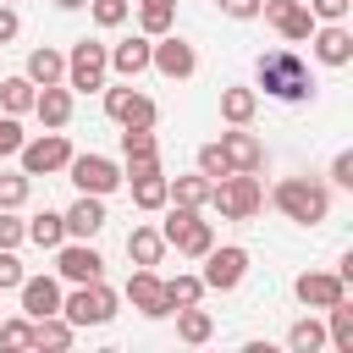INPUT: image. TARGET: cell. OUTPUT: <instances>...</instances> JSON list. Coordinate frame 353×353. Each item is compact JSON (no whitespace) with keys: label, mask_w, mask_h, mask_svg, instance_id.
Listing matches in <instances>:
<instances>
[{"label":"cell","mask_w":353,"mask_h":353,"mask_svg":"<svg viewBox=\"0 0 353 353\" xmlns=\"http://www.w3.org/2000/svg\"><path fill=\"white\" fill-rule=\"evenodd\" d=\"M331 182H336V188H353V149H342V154L331 160Z\"/></svg>","instance_id":"cell-44"},{"label":"cell","mask_w":353,"mask_h":353,"mask_svg":"<svg viewBox=\"0 0 353 353\" xmlns=\"http://www.w3.org/2000/svg\"><path fill=\"white\" fill-rule=\"evenodd\" d=\"M221 11H226L232 22H254V17H259V0H221Z\"/></svg>","instance_id":"cell-46"},{"label":"cell","mask_w":353,"mask_h":353,"mask_svg":"<svg viewBox=\"0 0 353 353\" xmlns=\"http://www.w3.org/2000/svg\"><path fill=\"white\" fill-rule=\"evenodd\" d=\"M22 314L28 320H44V314H61V281L55 276H22Z\"/></svg>","instance_id":"cell-18"},{"label":"cell","mask_w":353,"mask_h":353,"mask_svg":"<svg viewBox=\"0 0 353 353\" xmlns=\"http://www.w3.org/2000/svg\"><path fill=\"white\" fill-rule=\"evenodd\" d=\"M149 50H154V39H149V33H138V39H121V44H110V72L132 83L138 72H149Z\"/></svg>","instance_id":"cell-21"},{"label":"cell","mask_w":353,"mask_h":353,"mask_svg":"<svg viewBox=\"0 0 353 353\" xmlns=\"http://www.w3.org/2000/svg\"><path fill=\"white\" fill-rule=\"evenodd\" d=\"M33 116H39L44 127H66V121H72V88H66V83H44V88L33 94Z\"/></svg>","instance_id":"cell-22"},{"label":"cell","mask_w":353,"mask_h":353,"mask_svg":"<svg viewBox=\"0 0 353 353\" xmlns=\"http://www.w3.org/2000/svg\"><path fill=\"white\" fill-rule=\"evenodd\" d=\"M176 336L199 347V342H210V336H215V320H210L199 303H188V309H176Z\"/></svg>","instance_id":"cell-31"},{"label":"cell","mask_w":353,"mask_h":353,"mask_svg":"<svg viewBox=\"0 0 353 353\" xmlns=\"http://www.w3.org/2000/svg\"><path fill=\"white\" fill-rule=\"evenodd\" d=\"M149 66H154L160 77L182 83V77H193V72H199V55H193V44H188L182 33H160V39H154V50H149Z\"/></svg>","instance_id":"cell-12"},{"label":"cell","mask_w":353,"mask_h":353,"mask_svg":"<svg viewBox=\"0 0 353 353\" xmlns=\"http://www.w3.org/2000/svg\"><path fill=\"white\" fill-rule=\"evenodd\" d=\"M309 11H314V22H342L353 11V0H309Z\"/></svg>","instance_id":"cell-43"},{"label":"cell","mask_w":353,"mask_h":353,"mask_svg":"<svg viewBox=\"0 0 353 353\" xmlns=\"http://www.w3.org/2000/svg\"><path fill=\"white\" fill-rule=\"evenodd\" d=\"M254 110H259V94H254V88H237V83H232V88H221V116H226L232 127H248V121H254Z\"/></svg>","instance_id":"cell-25"},{"label":"cell","mask_w":353,"mask_h":353,"mask_svg":"<svg viewBox=\"0 0 353 353\" xmlns=\"http://www.w3.org/2000/svg\"><path fill=\"white\" fill-rule=\"evenodd\" d=\"M127 303H132L138 314H149V320H160V314H171V303H165V287H160V276H154V265H138V270L127 276Z\"/></svg>","instance_id":"cell-16"},{"label":"cell","mask_w":353,"mask_h":353,"mask_svg":"<svg viewBox=\"0 0 353 353\" xmlns=\"http://www.w3.org/2000/svg\"><path fill=\"white\" fill-rule=\"evenodd\" d=\"M22 259H17V248H0V292H11V287H22Z\"/></svg>","instance_id":"cell-40"},{"label":"cell","mask_w":353,"mask_h":353,"mask_svg":"<svg viewBox=\"0 0 353 353\" xmlns=\"http://www.w3.org/2000/svg\"><path fill=\"white\" fill-rule=\"evenodd\" d=\"M22 77H28L33 88H44V83H66V55L44 44V50H33V55H28V72H22Z\"/></svg>","instance_id":"cell-23"},{"label":"cell","mask_w":353,"mask_h":353,"mask_svg":"<svg viewBox=\"0 0 353 353\" xmlns=\"http://www.w3.org/2000/svg\"><path fill=\"white\" fill-rule=\"evenodd\" d=\"M6 6H11V0H6Z\"/></svg>","instance_id":"cell-48"},{"label":"cell","mask_w":353,"mask_h":353,"mask_svg":"<svg viewBox=\"0 0 353 353\" xmlns=\"http://www.w3.org/2000/svg\"><path fill=\"white\" fill-rule=\"evenodd\" d=\"M287 347H292V353H320V347H325V325H320L314 314H303V320L287 331Z\"/></svg>","instance_id":"cell-34"},{"label":"cell","mask_w":353,"mask_h":353,"mask_svg":"<svg viewBox=\"0 0 353 353\" xmlns=\"http://www.w3.org/2000/svg\"><path fill=\"white\" fill-rule=\"evenodd\" d=\"M243 276H248V248H237V243H226V248H215L210 243V254H204V292H232V287H243Z\"/></svg>","instance_id":"cell-8"},{"label":"cell","mask_w":353,"mask_h":353,"mask_svg":"<svg viewBox=\"0 0 353 353\" xmlns=\"http://www.w3.org/2000/svg\"><path fill=\"white\" fill-rule=\"evenodd\" d=\"M17 243H28V221H17L11 210H0V248H17Z\"/></svg>","instance_id":"cell-42"},{"label":"cell","mask_w":353,"mask_h":353,"mask_svg":"<svg viewBox=\"0 0 353 353\" xmlns=\"http://www.w3.org/2000/svg\"><path fill=\"white\" fill-rule=\"evenodd\" d=\"M61 314L83 331V325H105V320H116V292L105 287V276L99 281H77V292L72 298H61Z\"/></svg>","instance_id":"cell-5"},{"label":"cell","mask_w":353,"mask_h":353,"mask_svg":"<svg viewBox=\"0 0 353 353\" xmlns=\"http://www.w3.org/2000/svg\"><path fill=\"white\" fill-rule=\"evenodd\" d=\"M127 259H132V265H160V259H165L160 226H132V232H127Z\"/></svg>","instance_id":"cell-24"},{"label":"cell","mask_w":353,"mask_h":353,"mask_svg":"<svg viewBox=\"0 0 353 353\" xmlns=\"http://www.w3.org/2000/svg\"><path fill=\"white\" fill-rule=\"evenodd\" d=\"M22 143H28V132H22V121H17V116H0V160H6V154H17Z\"/></svg>","instance_id":"cell-41"},{"label":"cell","mask_w":353,"mask_h":353,"mask_svg":"<svg viewBox=\"0 0 353 353\" xmlns=\"http://www.w3.org/2000/svg\"><path fill=\"white\" fill-rule=\"evenodd\" d=\"M165 182H171V204H188V210H204V204H210V188H215L204 171H193V176H165Z\"/></svg>","instance_id":"cell-26"},{"label":"cell","mask_w":353,"mask_h":353,"mask_svg":"<svg viewBox=\"0 0 353 353\" xmlns=\"http://www.w3.org/2000/svg\"><path fill=\"white\" fill-rule=\"evenodd\" d=\"M325 342L342 347V353H353V303H347V298L325 309Z\"/></svg>","instance_id":"cell-28"},{"label":"cell","mask_w":353,"mask_h":353,"mask_svg":"<svg viewBox=\"0 0 353 353\" xmlns=\"http://www.w3.org/2000/svg\"><path fill=\"white\" fill-rule=\"evenodd\" d=\"M292 292H298L303 309H331V303L347 298V281H342L336 270H303V276L292 281Z\"/></svg>","instance_id":"cell-15"},{"label":"cell","mask_w":353,"mask_h":353,"mask_svg":"<svg viewBox=\"0 0 353 353\" xmlns=\"http://www.w3.org/2000/svg\"><path fill=\"white\" fill-rule=\"evenodd\" d=\"M121 154H127V160H154V154H160L154 127H121Z\"/></svg>","instance_id":"cell-33"},{"label":"cell","mask_w":353,"mask_h":353,"mask_svg":"<svg viewBox=\"0 0 353 353\" xmlns=\"http://www.w3.org/2000/svg\"><path fill=\"white\" fill-rule=\"evenodd\" d=\"M309 44H314V61H320V66H347V61H353V33H347L342 22L314 28V33H309Z\"/></svg>","instance_id":"cell-19"},{"label":"cell","mask_w":353,"mask_h":353,"mask_svg":"<svg viewBox=\"0 0 353 353\" xmlns=\"http://www.w3.org/2000/svg\"><path fill=\"white\" fill-rule=\"evenodd\" d=\"M254 72H259V88H265L270 99H281V105H303V99L314 94V77H309V61H303L298 50H287V44H276V50H265Z\"/></svg>","instance_id":"cell-1"},{"label":"cell","mask_w":353,"mask_h":353,"mask_svg":"<svg viewBox=\"0 0 353 353\" xmlns=\"http://www.w3.org/2000/svg\"><path fill=\"white\" fill-rule=\"evenodd\" d=\"M215 143H221V154H226L232 171H259V165H265V143H259L248 127H232V132H221Z\"/></svg>","instance_id":"cell-17"},{"label":"cell","mask_w":353,"mask_h":353,"mask_svg":"<svg viewBox=\"0 0 353 353\" xmlns=\"http://www.w3.org/2000/svg\"><path fill=\"white\" fill-rule=\"evenodd\" d=\"M160 237H165V248H176V254H188V259H204L210 243H215V226H210L199 210L165 199V226H160Z\"/></svg>","instance_id":"cell-3"},{"label":"cell","mask_w":353,"mask_h":353,"mask_svg":"<svg viewBox=\"0 0 353 353\" xmlns=\"http://www.w3.org/2000/svg\"><path fill=\"white\" fill-rule=\"evenodd\" d=\"M17 160H22V171H28V176H50V171H66L72 143H66V132H61V127H50L44 138H28V143L17 149Z\"/></svg>","instance_id":"cell-7"},{"label":"cell","mask_w":353,"mask_h":353,"mask_svg":"<svg viewBox=\"0 0 353 353\" xmlns=\"http://www.w3.org/2000/svg\"><path fill=\"white\" fill-rule=\"evenodd\" d=\"M55 6H61V11H77V6H88V0H55Z\"/></svg>","instance_id":"cell-47"},{"label":"cell","mask_w":353,"mask_h":353,"mask_svg":"<svg viewBox=\"0 0 353 353\" xmlns=\"http://www.w3.org/2000/svg\"><path fill=\"white\" fill-rule=\"evenodd\" d=\"M259 17H265L287 44H303V39L314 33V11H309L303 0H259Z\"/></svg>","instance_id":"cell-14"},{"label":"cell","mask_w":353,"mask_h":353,"mask_svg":"<svg viewBox=\"0 0 353 353\" xmlns=\"http://www.w3.org/2000/svg\"><path fill=\"white\" fill-rule=\"evenodd\" d=\"M33 83L28 77H0V110L6 116H22V110H33Z\"/></svg>","instance_id":"cell-32"},{"label":"cell","mask_w":353,"mask_h":353,"mask_svg":"<svg viewBox=\"0 0 353 353\" xmlns=\"http://www.w3.org/2000/svg\"><path fill=\"white\" fill-rule=\"evenodd\" d=\"M105 72H110V44L99 39H77L72 55H66V88H105Z\"/></svg>","instance_id":"cell-6"},{"label":"cell","mask_w":353,"mask_h":353,"mask_svg":"<svg viewBox=\"0 0 353 353\" xmlns=\"http://www.w3.org/2000/svg\"><path fill=\"white\" fill-rule=\"evenodd\" d=\"M0 342H6V347H33V320H28V314H22V320H6V325H0Z\"/></svg>","instance_id":"cell-39"},{"label":"cell","mask_w":353,"mask_h":353,"mask_svg":"<svg viewBox=\"0 0 353 353\" xmlns=\"http://www.w3.org/2000/svg\"><path fill=\"white\" fill-rule=\"evenodd\" d=\"M72 336H77V325H72L66 314H44V320H33V347H72Z\"/></svg>","instance_id":"cell-29"},{"label":"cell","mask_w":353,"mask_h":353,"mask_svg":"<svg viewBox=\"0 0 353 353\" xmlns=\"http://www.w3.org/2000/svg\"><path fill=\"white\" fill-rule=\"evenodd\" d=\"M88 11H94V22H99V28H121L132 6H127V0H88Z\"/></svg>","instance_id":"cell-37"},{"label":"cell","mask_w":353,"mask_h":353,"mask_svg":"<svg viewBox=\"0 0 353 353\" xmlns=\"http://www.w3.org/2000/svg\"><path fill=\"white\" fill-rule=\"evenodd\" d=\"M55 270H61V281H99L105 276V259H99V248L88 243V237H72V243H61L55 248Z\"/></svg>","instance_id":"cell-13"},{"label":"cell","mask_w":353,"mask_h":353,"mask_svg":"<svg viewBox=\"0 0 353 353\" xmlns=\"http://www.w3.org/2000/svg\"><path fill=\"white\" fill-rule=\"evenodd\" d=\"M138 28H143L149 39L171 33V28H176V0H138Z\"/></svg>","instance_id":"cell-27"},{"label":"cell","mask_w":353,"mask_h":353,"mask_svg":"<svg viewBox=\"0 0 353 353\" xmlns=\"http://www.w3.org/2000/svg\"><path fill=\"white\" fill-rule=\"evenodd\" d=\"M28 243H39V248H61V243H66V221H61L55 210H39V215L28 221Z\"/></svg>","instance_id":"cell-30"},{"label":"cell","mask_w":353,"mask_h":353,"mask_svg":"<svg viewBox=\"0 0 353 353\" xmlns=\"http://www.w3.org/2000/svg\"><path fill=\"white\" fill-rule=\"evenodd\" d=\"M160 287H165V303H171V309H188V303L204 298V281H199V276H171V281H160Z\"/></svg>","instance_id":"cell-35"},{"label":"cell","mask_w":353,"mask_h":353,"mask_svg":"<svg viewBox=\"0 0 353 353\" xmlns=\"http://www.w3.org/2000/svg\"><path fill=\"white\" fill-rule=\"evenodd\" d=\"M66 176H72L77 193H99V199L121 188V165L105 160V154H72V160H66Z\"/></svg>","instance_id":"cell-9"},{"label":"cell","mask_w":353,"mask_h":353,"mask_svg":"<svg viewBox=\"0 0 353 353\" xmlns=\"http://www.w3.org/2000/svg\"><path fill=\"white\" fill-rule=\"evenodd\" d=\"M105 116L121 121V127H154L160 121V105L149 94H138L132 83H121V88H105Z\"/></svg>","instance_id":"cell-11"},{"label":"cell","mask_w":353,"mask_h":353,"mask_svg":"<svg viewBox=\"0 0 353 353\" xmlns=\"http://www.w3.org/2000/svg\"><path fill=\"white\" fill-rule=\"evenodd\" d=\"M210 204H215L226 221H254L259 204H265V188H259L254 171H226V176L210 188Z\"/></svg>","instance_id":"cell-4"},{"label":"cell","mask_w":353,"mask_h":353,"mask_svg":"<svg viewBox=\"0 0 353 353\" xmlns=\"http://www.w3.org/2000/svg\"><path fill=\"white\" fill-rule=\"evenodd\" d=\"M17 33H22V17H17V6H6V0H0V44H11Z\"/></svg>","instance_id":"cell-45"},{"label":"cell","mask_w":353,"mask_h":353,"mask_svg":"<svg viewBox=\"0 0 353 353\" xmlns=\"http://www.w3.org/2000/svg\"><path fill=\"white\" fill-rule=\"evenodd\" d=\"M28 193H33V176L28 171H0V210L28 204Z\"/></svg>","instance_id":"cell-36"},{"label":"cell","mask_w":353,"mask_h":353,"mask_svg":"<svg viewBox=\"0 0 353 353\" xmlns=\"http://www.w3.org/2000/svg\"><path fill=\"white\" fill-rule=\"evenodd\" d=\"M121 182H132V204L138 210H165V199H171V182L160 171V154L154 160H127Z\"/></svg>","instance_id":"cell-10"},{"label":"cell","mask_w":353,"mask_h":353,"mask_svg":"<svg viewBox=\"0 0 353 353\" xmlns=\"http://www.w3.org/2000/svg\"><path fill=\"white\" fill-rule=\"evenodd\" d=\"M61 221H66V237H99L105 232V199L99 193H77V204Z\"/></svg>","instance_id":"cell-20"},{"label":"cell","mask_w":353,"mask_h":353,"mask_svg":"<svg viewBox=\"0 0 353 353\" xmlns=\"http://www.w3.org/2000/svg\"><path fill=\"white\" fill-rule=\"evenodd\" d=\"M199 171H204L210 182H221V176L232 171V165H226V154H221V143H204V149H199Z\"/></svg>","instance_id":"cell-38"},{"label":"cell","mask_w":353,"mask_h":353,"mask_svg":"<svg viewBox=\"0 0 353 353\" xmlns=\"http://www.w3.org/2000/svg\"><path fill=\"white\" fill-rule=\"evenodd\" d=\"M270 204H276L287 221H298V226H320V221L331 215V188L314 182V176H281L276 193H270Z\"/></svg>","instance_id":"cell-2"}]
</instances>
